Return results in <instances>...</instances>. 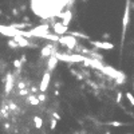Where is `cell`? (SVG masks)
<instances>
[{"label":"cell","mask_w":134,"mask_h":134,"mask_svg":"<svg viewBox=\"0 0 134 134\" xmlns=\"http://www.w3.org/2000/svg\"><path fill=\"white\" fill-rule=\"evenodd\" d=\"M52 117H54V119H57V121H60V119H62L60 114H59V113H57V111H54V113H52Z\"/></svg>","instance_id":"obj_28"},{"label":"cell","mask_w":134,"mask_h":134,"mask_svg":"<svg viewBox=\"0 0 134 134\" xmlns=\"http://www.w3.org/2000/svg\"><path fill=\"white\" fill-rule=\"evenodd\" d=\"M26 87H27V86H26L24 82H19V83H18V89H19V90H23V89H26Z\"/></svg>","instance_id":"obj_29"},{"label":"cell","mask_w":134,"mask_h":134,"mask_svg":"<svg viewBox=\"0 0 134 134\" xmlns=\"http://www.w3.org/2000/svg\"><path fill=\"white\" fill-rule=\"evenodd\" d=\"M52 30H54V34L58 35V36H63V35H66L68 32V27L63 26L60 22L54 23V24H52Z\"/></svg>","instance_id":"obj_8"},{"label":"cell","mask_w":134,"mask_h":134,"mask_svg":"<svg viewBox=\"0 0 134 134\" xmlns=\"http://www.w3.org/2000/svg\"><path fill=\"white\" fill-rule=\"evenodd\" d=\"M107 125L109 126H113V128H121V126H123L125 123H122L119 121H110V122H107Z\"/></svg>","instance_id":"obj_19"},{"label":"cell","mask_w":134,"mask_h":134,"mask_svg":"<svg viewBox=\"0 0 134 134\" xmlns=\"http://www.w3.org/2000/svg\"><path fill=\"white\" fill-rule=\"evenodd\" d=\"M133 89H134V82H133Z\"/></svg>","instance_id":"obj_40"},{"label":"cell","mask_w":134,"mask_h":134,"mask_svg":"<svg viewBox=\"0 0 134 134\" xmlns=\"http://www.w3.org/2000/svg\"><path fill=\"white\" fill-rule=\"evenodd\" d=\"M58 59H57V57L52 54V55H50L48 57V62H47V71L48 73H51V71H54L55 70V67H57V65H58Z\"/></svg>","instance_id":"obj_13"},{"label":"cell","mask_w":134,"mask_h":134,"mask_svg":"<svg viewBox=\"0 0 134 134\" xmlns=\"http://www.w3.org/2000/svg\"><path fill=\"white\" fill-rule=\"evenodd\" d=\"M54 94H55V97H59V90H55Z\"/></svg>","instance_id":"obj_35"},{"label":"cell","mask_w":134,"mask_h":134,"mask_svg":"<svg viewBox=\"0 0 134 134\" xmlns=\"http://www.w3.org/2000/svg\"><path fill=\"white\" fill-rule=\"evenodd\" d=\"M82 2H87V0H82Z\"/></svg>","instance_id":"obj_41"},{"label":"cell","mask_w":134,"mask_h":134,"mask_svg":"<svg viewBox=\"0 0 134 134\" xmlns=\"http://www.w3.org/2000/svg\"><path fill=\"white\" fill-rule=\"evenodd\" d=\"M58 43L60 46H65L68 48V51H74V48L78 44V39L71 36V35H63V36H59V40Z\"/></svg>","instance_id":"obj_2"},{"label":"cell","mask_w":134,"mask_h":134,"mask_svg":"<svg viewBox=\"0 0 134 134\" xmlns=\"http://www.w3.org/2000/svg\"><path fill=\"white\" fill-rule=\"evenodd\" d=\"M7 44H8V47H10V48H18V43L16 42H15L13 40V39H10V40H8V43H7Z\"/></svg>","instance_id":"obj_22"},{"label":"cell","mask_w":134,"mask_h":134,"mask_svg":"<svg viewBox=\"0 0 134 134\" xmlns=\"http://www.w3.org/2000/svg\"><path fill=\"white\" fill-rule=\"evenodd\" d=\"M40 39H47V40H51V42H54V43H58L59 36H58V35H55L54 32H48V34L42 35V36H40Z\"/></svg>","instance_id":"obj_14"},{"label":"cell","mask_w":134,"mask_h":134,"mask_svg":"<svg viewBox=\"0 0 134 134\" xmlns=\"http://www.w3.org/2000/svg\"><path fill=\"white\" fill-rule=\"evenodd\" d=\"M12 39L18 43V46H19V47H36V46H34V44H31V43L28 42V39L23 38V36H20V35L13 36Z\"/></svg>","instance_id":"obj_12"},{"label":"cell","mask_w":134,"mask_h":134,"mask_svg":"<svg viewBox=\"0 0 134 134\" xmlns=\"http://www.w3.org/2000/svg\"><path fill=\"white\" fill-rule=\"evenodd\" d=\"M130 2L131 0H126V3H125V11H123V18H122V35H121V46L122 47L125 43L126 31H128L129 23H130Z\"/></svg>","instance_id":"obj_1"},{"label":"cell","mask_w":134,"mask_h":134,"mask_svg":"<svg viewBox=\"0 0 134 134\" xmlns=\"http://www.w3.org/2000/svg\"><path fill=\"white\" fill-rule=\"evenodd\" d=\"M57 52V48H55V44L54 43H48V44H46L42 51H40V57L42 58H47V57H50V55L55 54Z\"/></svg>","instance_id":"obj_10"},{"label":"cell","mask_w":134,"mask_h":134,"mask_svg":"<svg viewBox=\"0 0 134 134\" xmlns=\"http://www.w3.org/2000/svg\"><path fill=\"white\" fill-rule=\"evenodd\" d=\"M0 118H2V113H0Z\"/></svg>","instance_id":"obj_42"},{"label":"cell","mask_w":134,"mask_h":134,"mask_svg":"<svg viewBox=\"0 0 134 134\" xmlns=\"http://www.w3.org/2000/svg\"><path fill=\"white\" fill-rule=\"evenodd\" d=\"M122 97H123V95H122V93H121V91H118V93H117V98H115L117 103H121V101H122Z\"/></svg>","instance_id":"obj_26"},{"label":"cell","mask_w":134,"mask_h":134,"mask_svg":"<svg viewBox=\"0 0 134 134\" xmlns=\"http://www.w3.org/2000/svg\"><path fill=\"white\" fill-rule=\"evenodd\" d=\"M57 119H54V118H51V121H50V129L51 130H55V128H57Z\"/></svg>","instance_id":"obj_24"},{"label":"cell","mask_w":134,"mask_h":134,"mask_svg":"<svg viewBox=\"0 0 134 134\" xmlns=\"http://www.w3.org/2000/svg\"><path fill=\"white\" fill-rule=\"evenodd\" d=\"M50 81H51V75L48 71H46L42 76V82L40 84H39V91L40 93H46L47 89H48V86H50Z\"/></svg>","instance_id":"obj_7"},{"label":"cell","mask_w":134,"mask_h":134,"mask_svg":"<svg viewBox=\"0 0 134 134\" xmlns=\"http://www.w3.org/2000/svg\"><path fill=\"white\" fill-rule=\"evenodd\" d=\"M90 44L95 48H101V50H113L114 48V43L111 42H101V40H91L90 39Z\"/></svg>","instance_id":"obj_6"},{"label":"cell","mask_w":134,"mask_h":134,"mask_svg":"<svg viewBox=\"0 0 134 134\" xmlns=\"http://www.w3.org/2000/svg\"><path fill=\"white\" fill-rule=\"evenodd\" d=\"M55 87L59 89V87H60V83H59V82H57V83H55Z\"/></svg>","instance_id":"obj_37"},{"label":"cell","mask_w":134,"mask_h":134,"mask_svg":"<svg viewBox=\"0 0 134 134\" xmlns=\"http://www.w3.org/2000/svg\"><path fill=\"white\" fill-rule=\"evenodd\" d=\"M0 34L2 35H5V36H8V38H13V36H16V35H20L22 36V30H16V28H12L10 26H3V24H0Z\"/></svg>","instance_id":"obj_5"},{"label":"cell","mask_w":134,"mask_h":134,"mask_svg":"<svg viewBox=\"0 0 134 134\" xmlns=\"http://www.w3.org/2000/svg\"><path fill=\"white\" fill-rule=\"evenodd\" d=\"M58 18L62 19L60 23H62L63 26L68 27L70 23H71V19H73V12H71V10H67V11H65V12H60V13L58 15Z\"/></svg>","instance_id":"obj_9"},{"label":"cell","mask_w":134,"mask_h":134,"mask_svg":"<svg viewBox=\"0 0 134 134\" xmlns=\"http://www.w3.org/2000/svg\"><path fill=\"white\" fill-rule=\"evenodd\" d=\"M4 129H10V123H4Z\"/></svg>","instance_id":"obj_36"},{"label":"cell","mask_w":134,"mask_h":134,"mask_svg":"<svg viewBox=\"0 0 134 134\" xmlns=\"http://www.w3.org/2000/svg\"><path fill=\"white\" fill-rule=\"evenodd\" d=\"M8 109L10 110H12V111H18V105L16 103H13V102H10V103H8Z\"/></svg>","instance_id":"obj_23"},{"label":"cell","mask_w":134,"mask_h":134,"mask_svg":"<svg viewBox=\"0 0 134 134\" xmlns=\"http://www.w3.org/2000/svg\"><path fill=\"white\" fill-rule=\"evenodd\" d=\"M31 91H32V93H38V89L34 86V87H31Z\"/></svg>","instance_id":"obj_33"},{"label":"cell","mask_w":134,"mask_h":134,"mask_svg":"<svg viewBox=\"0 0 134 134\" xmlns=\"http://www.w3.org/2000/svg\"><path fill=\"white\" fill-rule=\"evenodd\" d=\"M22 66H23V65H22V62H20V59H15V60H13V67L16 68L18 71H20V68H22Z\"/></svg>","instance_id":"obj_21"},{"label":"cell","mask_w":134,"mask_h":134,"mask_svg":"<svg viewBox=\"0 0 134 134\" xmlns=\"http://www.w3.org/2000/svg\"><path fill=\"white\" fill-rule=\"evenodd\" d=\"M15 86V81H13V75L11 73L7 74L5 76V94H10Z\"/></svg>","instance_id":"obj_11"},{"label":"cell","mask_w":134,"mask_h":134,"mask_svg":"<svg viewBox=\"0 0 134 134\" xmlns=\"http://www.w3.org/2000/svg\"><path fill=\"white\" fill-rule=\"evenodd\" d=\"M34 125H35L36 129H42L43 128V119H42V117L35 115L34 117Z\"/></svg>","instance_id":"obj_17"},{"label":"cell","mask_w":134,"mask_h":134,"mask_svg":"<svg viewBox=\"0 0 134 134\" xmlns=\"http://www.w3.org/2000/svg\"><path fill=\"white\" fill-rule=\"evenodd\" d=\"M125 97L128 98V101L130 102V105L134 107V95H133V94H131V93H126V94H125Z\"/></svg>","instance_id":"obj_20"},{"label":"cell","mask_w":134,"mask_h":134,"mask_svg":"<svg viewBox=\"0 0 134 134\" xmlns=\"http://www.w3.org/2000/svg\"><path fill=\"white\" fill-rule=\"evenodd\" d=\"M68 35H71V36H74L76 39H86V40H90V36L89 35H86L83 32H78V31H70Z\"/></svg>","instance_id":"obj_15"},{"label":"cell","mask_w":134,"mask_h":134,"mask_svg":"<svg viewBox=\"0 0 134 134\" xmlns=\"http://www.w3.org/2000/svg\"><path fill=\"white\" fill-rule=\"evenodd\" d=\"M0 15H2V10H0Z\"/></svg>","instance_id":"obj_43"},{"label":"cell","mask_w":134,"mask_h":134,"mask_svg":"<svg viewBox=\"0 0 134 134\" xmlns=\"http://www.w3.org/2000/svg\"><path fill=\"white\" fill-rule=\"evenodd\" d=\"M105 134H111V133H110V131H106V133H105Z\"/></svg>","instance_id":"obj_39"},{"label":"cell","mask_w":134,"mask_h":134,"mask_svg":"<svg viewBox=\"0 0 134 134\" xmlns=\"http://www.w3.org/2000/svg\"><path fill=\"white\" fill-rule=\"evenodd\" d=\"M109 36H110V34H105V35H103V38H105V39H107Z\"/></svg>","instance_id":"obj_38"},{"label":"cell","mask_w":134,"mask_h":134,"mask_svg":"<svg viewBox=\"0 0 134 134\" xmlns=\"http://www.w3.org/2000/svg\"><path fill=\"white\" fill-rule=\"evenodd\" d=\"M128 134H133V133H128Z\"/></svg>","instance_id":"obj_44"},{"label":"cell","mask_w":134,"mask_h":134,"mask_svg":"<svg viewBox=\"0 0 134 134\" xmlns=\"http://www.w3.org/2000/svg\"><path fill=\"white\" fill-rule=\"evenodd\" d=\"M27 102L30 105H32V106H38L40 102H39V99H38V97L36 95H34V94H30V95H27Z\"/></svg>","instance_id":"obj_16"},{"label":"cell","mask_w":134,"mask_h":134,"mask_svg":"<svg viewBox=\"0 0 134 134\" xmlns=\"http://www.w3.org/2000/svg\"><path fill=\"white\" fill-rule=\"evenodd\" d=\"M133 43H134V40H133Z\"/></svg>","instance_id":"obj_45"},{"label":"cell","mask_w":134,"mask_h":134,"mask_svg":"<svg viewBox=\"0 0 134 134\" xmlns=\"http://www.w3.org/2000/svg\"><path fill=\"white\" fill-rule=\"evenodd\" d=\"M19 95H30V90L28 89H23L19 91Z\"/></svg>","instance_id":"obj_27"},{"label":"cell","mask_w":134,"mask_h":134,"mask_svg":"<svg viewBox=\"0 0 134 134\" xmlns=\"http://www.w3.org/2000/svg\"><path fill=\"white\" fill-rule=\"evenodd\" d=\"M38 97V99H39V102H44L46 99H47V97H46V94L44 93H40L39 95H36Z\"/></svg>","instance_id":"obj_25"},{"label":"cell","mask_w":134,"mask_h":134,"mask_svg":"<svg viewBox=\"0 0 134 134\" xmlns=\"http://www.w3.org/2000/svg\"><path fill=\"white\" fill-rule=\"evenodd\" d=\"M126 79H128V76H126V74H123V75H121L119 78H117L115 83H117V84H123V83H126Z\"/></svg>","instance_id":"obj_18"},{"label":"cell","mask_w":134,"mask_h":134,"mask_svg":"<svg viewBox=\"0 0 134 134\" xmlns=\"http://www.w3.org/2000/svg\"><path fill=\"white\" fill-rule=\"evenodd\" d=\"M130 10H134V2H130Z\"/></svg>","instance_id":"obj_34"},{"label":"cell","mask_w":134,"mask_h":134,"mask_svg":"<svg viewBox=\"0 0 134 134\" xmlns=\"http://www.w3.org/2000/svg\"><path fill=\"white\" fill-rule=\"evenodd\" d=\"M50 24H46V23H43V24L40 26H36V27H32L28 32L31 34V36L32 38H40L42 35L44 34H48L50 32Z\"/></svg>","instance_id":"obj_3"},{"label":"cell","mask_w":134,"mask_h":134,"mask_svg":"<svg viewBox=\"0 0 134 134\" xmlns=\"http://www.w3.org/2000/svg\"><path fill=\"white\" fill-rule=\"evenodd\" d=\"M12 15L18 16V15H19V10H18V8H13V10H12Z\"/></svg>","instance_id":"obj_31"},{"label":"cell","mask_w":134,"mask_h":134,"mask_svg":"<svg viewBox=\"0 0 134 134\" xmlns=\"http://www.w3.org/2000/svg\"><path fill=\"white\" fill-rule=\"evenodd\" d=\"M23 23H30V18H28V16H24V18H23Z\"/></svg>","instance_id":"obj_32"},{"label":"cell","mask_w":134,"mask_h":134,"mask_svg":"<svg viewBox=\"0 0 134 134\" xmlns=\"http://www.w3.org/2000/svg\"><path fill=\"white\" fill-rule=\"evenodd\" d=\"M20 62H22V65H24V63L27 62V57H26V55H24V54H23V55H22V58H20Z\"/></svg>","instance_id":"obj_30"},{"label":"cell","mask_w":134,"mask_h":134,"mask_svg":"<svg viewBox=\"0 0 134 134\" xmlns=\"http://www.w3.org/2000/svg\"><path fill=\"white\" fill-rule=\"evenodd\" d=\"M101 73L102 74H105V75H107L109 78H113V79L115 81L117 78H119L121 75H123L125 73H122V71H119V70H117V68H114V67H111V66H103L102 67V70H101Z\"/></svg>","instance_id":"obj_4"}]
</instances>
